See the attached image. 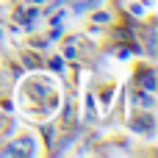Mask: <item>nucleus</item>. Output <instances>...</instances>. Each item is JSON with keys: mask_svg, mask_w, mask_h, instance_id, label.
I'll return each mask as SVG.
<instances>
[{"mask_svg": "<svg viewBox=\"0 0 158 158\" xmlns=\"http://www.w3.org/2000/svg\"><path fill=\"white\" fill-rule=\"evenodd\" d=\"M142 106L150 108V106H153V97H150V94H142Z\"/></svg>", "mask_w": 158, "mask_h": 158, "instance_id": "nucleus-3", "label": "nucleus"}, {"mask_svg": "<svg viewBox=\"0 0 158 158\" xmlns=\"http://www.w3.org/2000/svg\"><path fill=\"white\" fill-rule=\"evenodd\" d=\"M97 3H100V0H69V8H72L75 14H83V11H92Z\"/></svg>", "mask_w": 158, "mask_h": 158, "instance_id": "nucleus-2", "label": "nucleus"}, {"mask_svg": "<svg viewBox=\"0 0 158 158\" xmlns=\"http://www.w3.org/2000/svg\"><path fill=\"white\" fill-rule=\"evenodd\" d=\"M31 144H33L31 139H17V142H11V144L3 147V156H31L33 153Z\"/></svg>", "mask_w": 158, "mask_h": 158, "instance_id": "nucleus-1", "label": "nucleus"}]
</instances>
